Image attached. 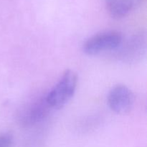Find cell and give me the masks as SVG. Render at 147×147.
<instances>
[{
	"mask_svg": "<svg viewBox=\"0 0 147 147\" xmlns=\"http://www.w3.org/2000/svg\"><path fill=\"white\" fill-rule=\"evenodd\" d=\"M78 76L73 70H65L54 87L46 94L47 103L52 109L64 107L74 96L78 87Z\"/></svg>",
	"mask_w": 147,
	"mask_h": 147,
	"instance_id": "cell-1",
	"label": "cell"
},
{
	"mask_svg": "<svg viewBox=\"0 0 147 147\" xmlns=\"http://www.w3.org/2000/svg\"><path fill=\"white\" fill-rule=\"evenodd\" d=\"M51 110L46 95L38 96L22 106L17 113V121L22 127H32L44 121Z\"/></svg>",
	"mask_w": 147,
	"mask_h": 147,
	"instance_id": "cell-2",
	"label": "cell"
},
{
	"mask_svg": "<svg viewBox=\"0 0 147 147\" xmlns=\"http://www.w3.org/2000/svg\"><path fill=\"white\" fill-rule=\"evenodd\" d=\"M123 42L121 33L106 31L98 33L88 39L83 45V50L88 55H96L106 51L119 48Z\"/></svg>",
	"mask_w": 147,
	"mask_h": 147,
	"instance_id": "cell-3",
	"label": "cell"
},
{
	"mask_svg": "<svg viewBox=\"0 0 147 147\" xmlns=\"http://www.w3.org/2000/svg\"><path fill=\"white\" fill-rule=\"evenodd\" d=\"M111 110L118 114H126L133 109L135 96L133 92L124 85H117L112 88L107 97Z\"/></svg>",
	"mask_w": 147,
	"mask_h": 147,
	"instance_id": "cell-4",
	"label": "cell"
},
{
	"mask_svg": "<svg viewBox=\"0 0 147 147\" xmlns=\"http://www.w3.org/2000/svg\"><path fill=\"white\" fill-rule=\"evenodd\" d=\"M146 37L143 34H137L132 36L121 47L119 57L125 63H135L140 60L146 50Z\"/></svg>",
	"mask_w": 147,
	"mask_h": 147,
	"instance_id": "cell-5",
	"label": "cell"
},
{
	"mask_svg": "<svg viewBox=\"0 0 147 147\" xmlns=\"http://www.w3.org/2000/svg\"><path fill=\"white\" fill-rule=\"evenodd\" d=\"M144 0H106V7L112 17H126L141 5Z\"/></svg>",
	"mask_w": 147,
	"mask_h": 147,
	"instance_id": "cell-6",
	"label": "cell"
},
{
	"mask_svg": "<svg viewBox=\"0 0 147 147\" xmlns=\"http://www.w3.org/2000/svg\"><path fill=\"white\" fill-rule=\"evenodd\" d=\"M14 136L11 133L0 134V147H11Z\"/></svg>",
	"mask_w": 147,
	"mask_h": 147,
	"instance_id": "cell-7",
	"label": "cell"
}]
</instances>
